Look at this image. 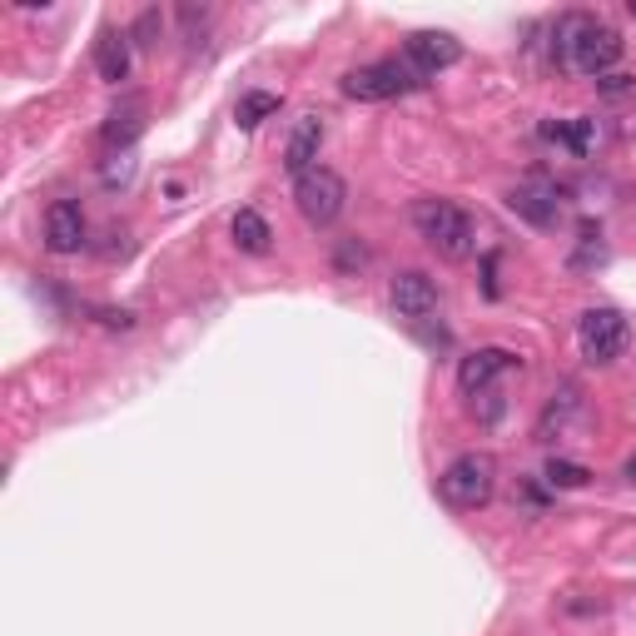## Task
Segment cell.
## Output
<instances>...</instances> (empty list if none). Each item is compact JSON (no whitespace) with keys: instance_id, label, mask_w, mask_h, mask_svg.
I'll return each instance as SVG.
<instances>
[{"instance_id":"1","label":"cell","mask_w":636,"mask_h":636,"mask_svg":"<svg viewBox=\"0 0 636 636\" xmlns=\"http://www.w3.org/2000/svg\"><path fill=\"white\" fill-rule=\"evenodd\" d=\"M622 50H627V40H622V30L607 25V20H597V16H562L557 20V60L567 70H577V75H592V80L612 75Z\"/></svg>"},{"instance_id":"2","label":"cell","mask_w":636,"mask_h":636,"mask_svg":"<svg viewBox=\"0 0 636 636\" xmlns=\"http://www.w3.org/2000/svg\"><path fill=\"white\" fill-rule=\"evenodd\" d=\"M413 229L423 234V239L433 244L443 259H453V264L473 259V249H478L473 214H468L463 204H453V199H418L413 204Z\"/></svg>"},{"instance_id":"3","label":"cell","mask_w":636,"mask_h":636,"mask_svg":"<svg viewBox=\"0 0 636 636\" xmlns=\"http://www.w3.org/2000/svg\"><path fill=\"white\" fill-rule=\"evenodd\" d=\"M438 492H443V502L448 507H458V512L488 507L492 492H497V463H492V453L453 458V463L443 468V478H438Z\"/></svg>"},{"instance_id":"4","label":"cell","mask_w":636,"mask_h":636,"mask_svg":"<svg viewBox=\"0 0 636 636\" xmlns=\"http://www.w3.org/2000/svg\"><path fill=\"white\" fill-rule=\"evenodd\" d=\"M343 199H348V184L334 170H324V164H314L309 174L294 179V204H299L304 224H314V229H328L343 214Z\"/></svg>"},{"instance_id":"5","label":"cell","mask_w":636,"mask_h":636,"mask_svg":"<svg viewBox=\"0 0 636 636\" xmlns=\"http://www.w3.org/2000/svg\"><path fill=\"white\" fill-rule=\"evenodd\" d=\"M418 85H423V75H418L408 60H378V65H358L343 75L348 100H398Z\"/></svg>"},{"instance_id":"6","label":"cell","mask_w":636,"mask_h":636,"mask_svg":"<svg viewBox=\"0 0 636 636\" xmlns=\"http://www.w3.org/2000/svg\"><path fill=\"white\" fill-rule=\"evenodd\" d=\"M627 338H632V328H627V318H622L617 309H587L582 314V324H577V348H582V358L587 363H617L622 353H627Z\"/></svg>"},{"instance_id":"7","label":"cell","mask_w":636,"mask_h":636,"mask_svg":"<svg viewBox=\"0 0 636 636\" xmlns=\"http://www.w3.org/2000/svg\"><path fill=\"white\" fill-rule=\"evenodd\" d=\"M403 60L428 80V75H438V70L458 65L463 45H458V35H448V30H413V35L403 40Z\"/></svg>"},{"instance_id":"8","label":"cell","mask_w":636,"mask_h":636,"mask_svg":"<svg viewBox=\"0 0 636 636\" xmlns=\"http://www.w3.org/2000/svg\"><path fill=\"white\" fill-rule=\"evenodd\" d=\"M512 368H522V358L512 353V348H478V353H468L463 363H458V388H463L468 398L488 393V388L497 383L502 373H512Z\"/></svg>"},{"instance_id":"9","label":"cell","mask_w":636,"mask_h":636,"mask_svg":"<svg viewBox=\"0 0 636 636\" xmlns=\"http://www.w3.org/2000/svg\"><path fill=\"white\" fill-rule=\"evenodd\" d=\"M85 209H80V199H55L45 209V249L50 254H75L85 249Z\"/></svg>"},{"instance_id":"10","label":"cell","mask_w":636,"mask_h":636,"mask_svg":"<svg viewBox=\"0 0 636 636\" xmlns=\"http://www.w3.org/2000/svg\"><path fill=\"white\" fill-rule=\"evenodd\" d=\"M507 209L522 214L537 229H557L562 224V189L557 184H522V189L507 194Z\"/></svg>"},{"instance_id":"11","label":"cell","mask_w":636,"mask_h":636,"mask_svg":"<svg viewBox=\"0 0 636 636\" xmlns=\"http://www.w3.org/2000/svg\"><path fill=\"white\" fill-rule=\"evenodd\" d=\"M388 299H393V309L403 314V318L423 324L428 314H438V284L428 279L423 269H403L393 279V289H388Z\"/></svg>"},{"instance_id":"12","label":"cell","mask_w":636,"mask_h":636,"mask_svg":"<svg viewBox=\"0 0 636 636\" xmlns=\"http://www.w3.org/2000/svg\"><path fill=\"white\" fill-rule=\"evenodd\" d=\"M130 45H135V35L120 25H105L95 40V70L105 85H120V80H130Z\"/></svg>"},{"instance_id":"13","label":"cell","mask_w":636,"mask_h":636,"mask_svg":"<svg viewBox=\"0 0 636 636\" xmlns=\"http://www.w3.org/2000/svg\"><path fill=\"white\" fill-rule=\"evenodd\" d=\"M145 135V100H130V105L110 110V120L100 125V150H110V155H130V145Z\"/></svg>"},{"instance_id":"14","label":"cell","mask_w":636,"mask_h":636,"mask_svg":"<svg viewBox=\"0 0 636 636\" xmlns=\"http://www.w3.org/2000/svg\"><path fill=\"white\" fill-rule=\"evenodd\" d=\"M318 145H324V120H318V115H304L299 125H294L289 145H284V170H289L294 179H299V174H309L314 160H318Z\"/></svg>"},{"instance_id":"15","label":"cell","mask_w":636,"mask_h":636,"mask_svg":"<svg viewBox=\"0 0 636 636\" xmlns=\"http://www.w3.org/2000/svg\"><path fill=\"white\" fill-rule=\"evenodd\" d=\"M229 229H234V244H239L244 254H269L274 249V229L259 209H239Z\"/></svg>"},{"instance_id":"16","label":"cell","mask_w":636,"mask_h":636,"mask_svg":"<svg viewBox=\"0 0 636 636\" xmlns=\"http://www.w3.org/2000/svg\"><path fill=\"white\" fill-rule=\"evenodd\" d=\"M542 135H547L552 145H567L572 155H592V145H597V120H567V125H542Z\"/></svg>"},{"instance_id":"17","label":"cell","mask_w":636,"mask_h":636,"mask_svg":"<svg viewBox=\"0 0 636 636\" xmlns=\"http://www.w3.org/2000/svg\"><path fill=\"white\" fill-rule=\"evenodd\" d=\"M279 105L284 100L274 95V90H249V95L234 105V120H239V130H259L269 115H279Z\"/></svg>"},{"instance_id":"18","label":"cell","mask_w":636,"mask_h":636,"mask_svg":"<svg viewBox=\"0 0 636 636\" xmlns=\"http://www.w3.org/2000/svg\"><path fill=\"white\" fill-rule=\"evenodd\" d=\"M542 478H547L552 488H562V492H577V488H587V482H592V468L567 463V458H552L547 473H542Z\"/></svg>"},{"instance_id":"19","label":"cell","mask_w":636,"mask_h":636,"mask_svg":"<svg viewBox=\"0 0 636 636\" xmlns=\"http://www.w3.org/2000/svg\"><path fill=\"white\" fill-rule=\"evenodd\" d=\"M160 25H164V20H160V10H145V16H140V20H135V30H130V35H135V40H140V45H155Z\"/></svg>"},{"instance_id":"20","label":"cell","mask_w":636,"mask_h":636,"mask_svg":"<svg viewBox=\"0 0 636 636\" xmlns=\"http://www.w3.org/2000/svg\"><path fill=\"white\" fill-rule=\"evenodd\" d=\"M597 90H602V95H632L636 80H632V75H602Z\"/></svg>"},{"instance_id":"21","label":"cell","mask_w":636,"mask_h":636,"mask_svg":"<svg viewBox=\"0 0 636 636\" xmlns=\"http://www.w3.org/2000/svg\"><path fill=\"white\" fill-rule=\"evenodd\" d=\"M130 174H135V160L120 155V164H105V184H125Z\"/></svg>"},{"instance_id":"22","label":"cell","mask_w":636,"mask_h":636,"mask_svg":"<svg viewBox=\"0 0 636 636\" xmlns=\"http://www.w3.org/2000/svg\"><path fill=\"white\" fill-rule=\"evenodd\" d=\"M627 478H632V482H636V458H632V463H627Z\"/></svg>"},{"instance_id":"23","label":"cell","mask_w":636,"mask_h":636,"mask_svg":"<svg viewBox=\"0 0 636 636\" xmlns=\"http://www.w3.org/2000/svg\"><path fill=\"white\" fill-rule=\"evenodd\" d=\"M627 10H632V20H636V0H632V6H627Z\"/></svg>"}]
</instances>
